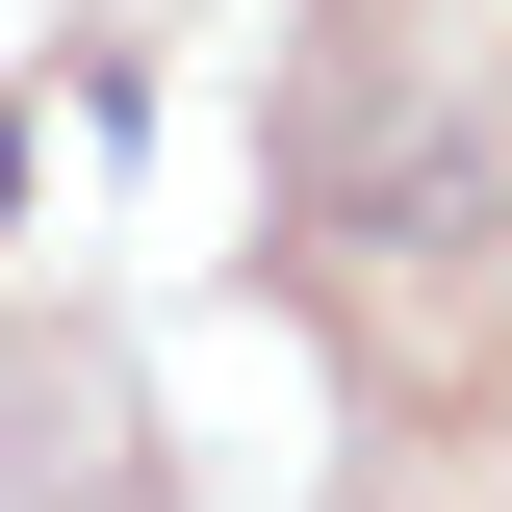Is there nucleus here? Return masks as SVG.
I'll return each instance as SVG.
<instances>
[{
  "label": "nucleus",
  "instance_id": "f257e3e1",
  "mask_svg": "<svg viewBox=\"0 0 512 512\" xmlns=\"http://www.w3.org/2000/svg\"><path fill=\"white\" fill-rule=\"evenodd\" d=\"M0 205H26V128H0Z\"/></svg>",
  "mask_w": 512,
  "mask_h": 512
}]
</instances>
